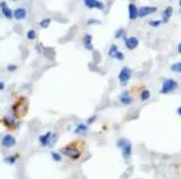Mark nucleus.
<instances>
[{"mask_svg": "<svg viewBox=\"0 0 181 179\" xmlns=\"http://www.w3.org/2000/svg\"><path fill=\"white\" fill-rule=\"evenodd\" d=\"M28 112V99L25 97H20L13 105V114L15 118H23Z\"/></svg>", "mask_w": 181, "mask_h": 179, "instance_id": "nucleus-1", "label": "nucleus"}, {"mask_svg": "<svg viewBox=\"0 0 181 179\" xmlns=\"http://www.w3.org/2000/svg\"><path fill=\"white\" fill-rule=\"evenodd\" d=\"M117 148L122 152V156L125 160H129L130 156H131V152H133V145H131V143L127 140V139H118L117 140Z\"/></svg>", "mask_w": 181, "mask_h": 179, "instance_id": "nucleus-2", "label": "nucleus"}, {"mask_svg": "<svg viewBox=\"0 0 181 179\" xmlns=\"http://www.w3.org/2000/svg\"><path fill=\"white\" fill-rule=\"evenodd\" d=\"M56 135L55 133H52L50 132V131H47L46 133H43V135H39L38 136V143H39V145L43 146V148H49V146H52L54 145V143L56 141Z\"/></svg>", "mask_w": 181, "mask_h": 179, "instance_id": "nucleus-3", "label": "nucleus"}, {"mask_svg": "<svg viewBox=\"0 0 181 179\" xmlns=\"http://www.w3.org/2000/svg\"><path fill=\"white\" fill-rule=\"evenodd\" d=\"M74 145H72V143L70 144V145H66V146H63L60 149V153L62 154H66L67 157H70L71 160H79L80 158V156H81V150H83V148H72Z\"/></svg>", "mask_w": 181, "mask_h": 179, "instance_id": "nucleus-4", "label": "nucleus"}, {"mask_svg": "<svg viewBox=\"0 0 181 179\" xmlns=\"http://www.w3.org/2000/svg\"><path fill=\"white\" fill-rule=\"evenodd\" d=\"M179 88V82L173 80V78H165L161 84L160 88V94H169L172 91H175Z\"/></svg>", "mask_w": 181, "mask_h": 179, "instance_id": "nucleus-5", "label": "nucleus"}, {"mask_svg": "<svg viewBox=\"0 0 181 179\" xmlns=\"http://www.w3.org/2000/svg\"><path fill=\"white\" fill-rule=\"evenodd\" d=\"M130 77H131V69L129 67H123L120 71V75H118V80H120L121 85L125 86L127 84V81L130 80Z\"/></svg>", "mask_w": 181, "mask_h": 179, "instance_id": "nucleus-6", "label": "nucleus"}, {"mask_svg": "<svg viewBox=\"0 0 181 179\" xmlns=\"http://www.w3.org/2000/svg\"><path fill=\"white\" fill-rule=\"evenodd\" d=\"M157 11V8L155 5H144V7H140L139 8V17L140 19H143V17L148 16V15H152V13H155Z\"/></svg>", "mask_w": 181, "mask_h": 179, "instance_id": "nucleus-7", "label": "nucleus"}, {"mask_svg": "<svg viewBox=\"0 0 181 179\" xmlns=\"http://www.w3.org/2000/svg\"><path fill=\"white\" fill-rule=\"evenodd\" d=\"M123 41H125V47L127 50H134L139 45V39L136 37H127L126 39H123Z\"/></svg>", "mask_w": 181, "mask_h": 179, "instance_id": "nucleus-8", "label": "nucleus"}, {"mask_svg": "<svg viewBox=\"0 0 181 179\" xmlns=\"http://www.w3.org/2000/svg\"><path fill=\"white\" fill-rule=\"evenodd\" d=\"M2 145L4 148H13L16 145V139L12 135H4L2 137Z\"/></svg>", "mask_w": 181, "mask_h": 179, "instance_id": "nucleus-9", "label": "nucleus"}, {"mask_svg": "<svg viewBox=\"0 0 181 179\" xmlns=\"http://www.w3.org/2000/svg\"><path fill=\"white\" fill-rule=\"evenodd\" d=\"M84 5L87 8H89V9H93V8H96V9H100L103 11L104 9V4L99 2V0H84Z\"/></svg>", "mask_w": 181, "mask_h": 179, "instance_id": "nucleus-10", "label": "nucleus"}, {"mask_svg": "<svg viewBox=\"0 0 181 179\" xmlns=\"http://www.w3.org/2000/svg\"><path fill=\"white\" fill-rule=\"evenodd\" d=\"M127 9H129V19L130 20H136L139 17V8L135 5V4H129V7H127Z\"/></svg>", "mask_w": 181, "mask_h": 179, "instance_id": "nucleus-11", "label": "nucleus"}, {"mask_svg": "<svg viewBox=\"0 0 181 179\" xmlns=\"http://www.w3.org/2000/svg\"><path fill=\"white\" fill-rule=\"evenodd\" d=\"M0 7H2V13H3V16L5 17V19L11 20L12 17H13V11L9 9L8 4H7L5 2H2V3H0Z\"/></svg>", "mask_w": 181, "mask_h": 179, "instance_id": "nucleus-12", "label": "nucleus"}, {"mask_svg": "<svg viewBox=\"0 0 181 179\" xmlns=\"http://www.w3.org/2000/svg\"><path fill=\"white\" fill-rule=\"evenodd\" d=\"M120 102L123 105V106H129V105L133 103V98L130 97L129 91H122L120 94Z\"/></svg>", "mask_w": 181, "mask_h": 179, "instance_id": "nucleus-13", "label": "nucleus"}, {"mask_svg": "<svg viewBox=\"0 0 181 179\" xmlns=\"http://www.w3.org/2000/svg\"><path fill=\"white\" fill-rule=\"evenodd\" d=\"M13 17H15L16 20H19V21H21V20H25L26 19V9L25 8H16L15 11H13Z\"/></svg>", "mask_w": 181, "mask_h": 179, "instance_id": "nucleus-14", "label": "nucleus"}, {"mask_svg": "<svg viewBox=\"0 0 181 179\" xmlns=\"http://www.w3.org/2000/svg\"><path fill=\"white\" fill-rule=\"evenodd\" d=\"M83 46H84V49L88 50V51L93 50V45H92V36H91V34H85V36L83 37Z\"/></svg>", "mask_w": 181, "mask_h": 179, "instance_id": "nucleus-15", "label": "nucleus"}, {"mask_svg": "<svg viewBox=\"0 0 181 179\" xmlns=\"http://www.w3.org/2000/svg\"><path fill=\"white\" fill-rule=\"evenodd\" d=\"M172 13H173V8H172V7H167L165 9H164V12L161 13V21H163V24L168 22V20L171 19Z\"/></svg>", "mask_w": 181, "mask_h": 179, "instance_id": "nucleus-16", "label": "nucleus"}, {"mask_svg": "<svg viewBox=\"0 0 181 179\" xmlns=\"http://www.w3.org/2000/svg\"><path fill=\"white\" fill-rule=\"evenodd\" d=\"M74 132L76 135H85L88 132V124L85 123H79L76 126V128L74 129Z\"/></svg>", "mask_w": 181, "mask_h": 179, "instance_id": "nucleus-17", "label": "nucleus"}, {"mask_svg": "<svg viewBox=\"0 0 181 179\" xmlns=\"http://www.w3.org/2000/svg\"><path fill=\"white\" fill-rule=\"evenodd\" d=\"M118 52H120V50H118V47H117L116 45H112V46H110V49H109L108 55H109V58L117 59V55H118Z\"/></svg>", "mask_w": 181, "mask_h": 179, "instance_id": "nucleus-18", "label": "nucleus"}, {"mask_svg": "<svg viewBox=\"0 0 181 179\" xmlns=\"http://www.w3.org/2000/svg\"><path fill=\"white\" fill-rule=\"evenodd\" d=\"M19 160V154H13V156H8L7 158H5V162L7 164H9V165H13V164H16V161Z\"/></svg>", "mask_w": 181, "mask_h": 179, "instance_id": "nucleus-19", "label": "nucleus"}, {"mask_svg": "<svg viewBox=\"0 0 181 179\" xmlns=\"http://www.w3.org/2000/svg\"><path fill=\"white\" fill-rule=\"evenodd\" d=\"M114 38H117V39H120V38H123V39H126L125 37V29H117L116 30V34H114Z\"/></svg>", "mask_w": 181, "mask_h": 179, "instance_id": "nucleus-20", "label": "nucleus"}, {"mask_svg": "<svg viewBox=\"0 0 181 179\" xmlns=\"http://www.w3.org/2000/svg\"><path fill=\"white\" fill-rule=\"evenodd\" d=\"M150 97H151V93L147 90V89H144L142 93H140V101H147V99H150Z\"/></svg>", "mask_w": 181, "mask_h": 179, "instance_id": "nucleus-21", "label": "nucleus"}, {"mask_svg": "<svg viewBox=\"0 0 181 179\" xmlns=\"http://www.w3.org/2000/svg\"><path fill=\"white\" fill-rule=\"evenodd\" d=\"M37 37V34H36V30H33V29H30L28 33H26V38L29 39V41H34Z\"/></svg>", "mask_w": 181, "mask_h": 179, "instance_id": "nucleus-22", "label": "nucleus"}, {"mask_svg": "<svg viewBox=\"0 0 181 179\" xmlns=\"http://www.w3.org/2000/svg\"><path fill=\"white\" fill-rule=\"evenodd\" d=\"M3 124H5L7 126V128H9V129H15V123H12L11 120H8L7 118H3Z\"/></svg>", "mask_w": 181, "mask_h": 179, "instance_id": "nucleus-23", "label": "nucleus"}, {"mask_svg": "<svg viewBox=\"0 0 181 179\" xmlns=\"http://www.w3.org/2000/svg\"><path fill=\"white\" fill-rule=\"evenodd\" d=\"M51 158H52V161H55V162H60L62 161V154L56 153V152H51Z\"/></svg>", "mask_w": 181, "mask_h": 179, "instance_id": "nucleus-24", "label": "nucleus"}, {"mask_svg": "<svg viewBox=\"0 0 181 179\" xmlns=\"http://www.w3.org/2000/svg\"><path fill=\"white\" fill-rule=\"evenodd\" d=\"M171 71L181 73V62H180V63H175V64H172V65H171Z\"/></svg>", "mask_w": 181, "mask_h": 179, "instance_id": "nucleus-25", "label": "nucleus"}, {"mask_svg": "<svg viewBox=\"0 0 181 179\" xmlns=\"http://www.w3.org/2000/svg\"><path fill=\"white\" fill-rule=\"evenodd\" d=\"M50 22H51V19H43L41 22H39V26H41L42 29H46L49 25H50Z\"/></svg>", "mask_w": 181, "mask_h": 179, "instance_id": "nucleus-26", "label": "nucleus"}, {"mask_svg": "<svg viewBox=\"0 0 181 179\" xmlns=\"http://www.w3.org/2000/svg\"><path fill=\"white\" fill-rule=\"evenodd\" d=\"M163 24V21L161 20H152V21H150L148 25L151 26V28H157V26H160Z\"/></svg>", "mask_w": 181, "mask_h": 179, "instance_id": "nucleus-27", "label": "nucleus"}, {"mask_svg": "<svg viewBox=\"0 0 181 179\" xmlns=\"http://www.w3.org/2000/svg\"><path fill=\"white\" fill-rule=\"evenodd\" d=\"M7 69H8V71H9V72H13V71H16V69H17V65L9 64V65H8V67H7Z\"/></svg>", "mask_w": 181, "mask_h": 179, "instance_id": "nucleus-28", "label": "nucleus"}, {"mask_svg": "<svg viewBox=\"0 0 181 179\" xmlns=\"http://www.w3.org/2000/svg\"><path fill=\"white\" fill-rule=\"evenodd\" d=\"M87 24H88V25H92V24H101V22H100L99 20H92V19H91V20L87 21Z\"/></svg>", "mask_w": 181, "mask_h": 179, "instance_id": "nucleus-29", "label": "nucleus"}, {"mask_svg": "<svg viewBox=\"0 0 181 179\" xmlns=\"http://www.w3.org/2000/svg\"><path fill=\"white\" fill-rule=\"evenodd\" d=\"M96 120V116L93 115V116H92L91 118V119H88V122H87V124H91V123H93V122Z\"/></svg>", "mask_w": 181, "mask_h": 179, "instance_id": "nucleus-30", "label": "nucleus"}, {"mask_svg": "<svg viewBox=\"0 0 181 179\" xmlns=\"http://www.w3.org/2000/svg\"><path fill=\"white\" fill-rule=\"evenodd\" d=\"M0 89L2 90L5 89V84H4V81H0Z\"/></svg>", "mask_w": 181, "mask_h": 179, "instance_id": "nucleus-31", "label": "nucleus"}, {"mask_svg": "<svg viewBox=\"0 0 181 179\" xmlns=\"http://www.w3.org/2000/svg\"><path fill=\"white\" fill-rule=\"evenodd\" d=\"M177 52L181 54V43H179V46H177Z\"/></svg>", "mask_w": 181, "mask_h": 179, "instance_id": "nucleus-32", "label": "nucleus"}, {"mask_svg": "<svg viewBox=\"0 0 181 179\" xmlns=\"http://www.w3.org/2000/svg\"><path fill=\"white\" fill-rule=\"evenodd\" d=\"M177 114H179V116H181V106L177 108Z\"/></svg>", "mask_w": 181, "mask_h": 179, "instance_id": "nucleus-33", "label": "nucleus"}, {"mask_svg": "<svg viewBox=\"0 0 181 179\" xmlns=\"http://www.w3.org/2000/svg\"><path fill=\"white\" fill-rule=\"evenodd\" d=\"M179 5H180V8H181V0H180V2H179Z\"/></svg>", "mask_w": 181, "mask_h": 179, "instance_id": "nucleus-34", "label": "nucleus"}, {"mask_svg": "<svg viewBox=\"0 0 181 179\" xmlns=\"http://www.w3.org/2000/svg\"><path fill=\"white\" fill-rule=\"evenodd\" d=\"M11 2H17V0H11Z\"/></svg>", "mask_w": 181, "mask_h": 179, "instance_id": "nucleus-35", "label": "nucleus"}]
</instances>
